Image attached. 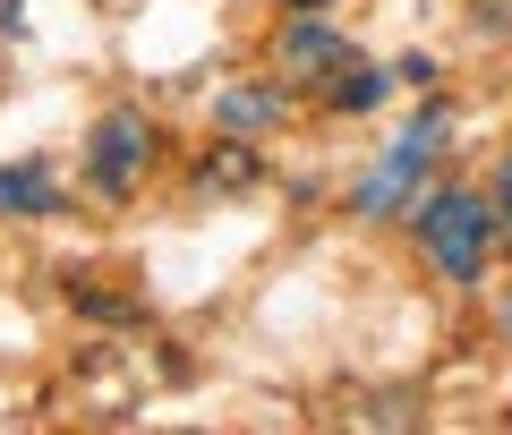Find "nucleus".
Here are the masks:
<instances>
[{
  "instance_id": "423d86ee",
  "label": "nucleus",
  "mask_w": 512,
  "mask_h": 435,
  "mask_svg": "<svg viewBox=\"0 0 512 435\" xmlns=\"http://www.w3.org/2000/svg\"><path fill=\"white\" fill-rule=\"evenodd\" d=\"M0 214H26V222L60 214V180H52V163H0Z\"/></svg>"
},
{
  "instance_id": "1a4fd4ad",
  "label": "nucleus",
  "mask_w": 512,
  "mask_h": 435,
  "mask_svg": "<svg viewBox=\"0 0 512 435\" xmlns=\"http://www.w3.org/2000/svg\"><path fill=\"white\" fill-rule=\"evenodd\" d=\"M69 299H77V316H103V325H137V308H128V299H111V290H94V282H69Z\"/></svg>"
},
{
  "instance_id": "39448f33",
  "label": "nucleus",
  "mask_w": 512,
  "mask_h": 435,
  "mask_svg": "<svg viewBox=\"0 0 512 435\" xmlns=\"http://www.w3.org/2000/svg\"><path fill=\"white\" fill-rule=\"evenodd\" d=\"M214 120H222V137H265V128L291 120V86L239 77V86H222V94H214Z\"/></svg>"
},
{
  "instance_id": "6e6552de",
  "label": "nucleus",
  "mask_w": 512,
  "mask_h": 435,
  "mask_svg": "<svg viewBox=\"0 0 512 435\" xmlns=\"http://www.w3.org/2000/svg\"><path fill=\"white\" fill-rule=\"evenodd\" d=\"M325 103H333V111H376V103H384V69H367V60H342V69L325 77Z\"/></svg>"
},
{
  "instance_id": "f257e3e1",
  "label": "nucleus",
  "mask_w": 512,
  "mask_h": 435,
  "mask_svg": "<svg viewBox=\"0 0 512 435\" xmlns=\"http://www.w3.org/2000/svg\"><path fill=\"white\" fill-rule=\"evenodd\" d=\"M419 248L427 265L444 273V282H478L495 256V197H478V188H436V197L419 205Z\"/></svg>"
},
{
  "instance_id": "f03ea898",
  "label": "nucleus",
  "mask_w": 512,
  "mask_h": 435,
  "mask_svg": "<svg viewBox=\"0 0 512 435\" xmlns=\"http://www.w3.org/2000/svg\"><path fill=\"white\" fill-rule=\"evenodd\" d=\"M436 145H444V103H427V111H410V128L384 145L367 171H359V188H350V214H367V222L402 214L410 188H419V180H427V163H436Z\"/></svg>"
},
{
  "instance_id": "7ed1b4c3",
  "label": "nucleus",
  "mask_w": 512,
  "mask_h": 435,
  "mask_svg": "<svg viewBox=\"0 0 512 435\" xmlns=\"http://www.w3.org/2000/svg\"><path fill=\"white\" fill-rule=\"evenodd\" d=\"M146 163H154V120L146 111H103L94 137H86V180L103 197H128V188L146 180Z\"/></svg>"
},
{
  "instance_id": "20e7f679",
  "label": "nucleus",
  "mask_w": 512,
  "mask_h": 435,
  "mask_svg": "<svg viewBox=\"0 0 512 435\" xmlns=\"http://www.w3.org/2000/svg\"><path fill=\"white\" fill-rule=\"evenodd\" d=\"M274 60H282L291 86H325V77L342 69V60H359V52H350L325 18H291V26H282V43H274Z\"/></svg>"
},
{
  "instance_id": "9b49d317",
  "label": "nucleus",
  "mask_w": 512,
  "mask_h": 435,
  "mask_svg": "<svg viewBox=\"0 0 512 435\" xmlns=\"http://www.w3.org/2000/svg\"><path fill=\"white\" fill-rule=\"evenodd\" d=\"M0 35H26V9H18V0H0Z\"/></svg>"
},
{
  "instance_id": "ddd939ff",
  "label": "nucleus",
  "mask_w": 512,
  "mask_h": 435,
  "mask_svg": "<svg viewBox=\"0 0 512 435\" xmlns=\"http://www.w3.org/2000/svg\"><path fill=\"white\" fill-rule=\"evenodd\" d=\"M291 9H325V0H291Z\"/></svg>"
},
{
  "instance_id": "f8f14e48",
  "label": "nucleus",
  "mask_w": 512,
  "mask_h": 435,
  "mask_svg": "<svg viewBox=\"0 0 512 435\" xmlns=\"http://www.w3.org/2000/svg\"><path fill=\"white\" fill-rule=\"evenodd\" d=\"M495 325H504V333H512V299H504V308H495Z\"/></svg>"
},
{
  "instance_id": "0eeeda50",
  "label": "nucleus",
  "mask_w": 512,
  "mask_h": 435,
  "mask_svg": "<svg viewBox=\"0 0 512 435\" xmlns=\"http://www.w3.org/2000/svg\"><path fill=\"white\" fill-rule=\"evenodd\" d=\"M197 188H205V197H239V188H256V154H248V145H214V154L197 163Z\"/></svg>"
},
{
  "instance_id": "9d476101",
  "label": "nucleus",
  "mask_w": 512,
  "mask_h": 435,
  "mask_svg": "<svg viewBox=\"0 0 512 435\" xmlns=\"http://www.w3.org/2000/svg\"><path fill=\"white\" fill-rule=\"evenodd\" d=\"M495 222L512 231V154H504V171H495Z\"/></svg>"
}]
</instances>
